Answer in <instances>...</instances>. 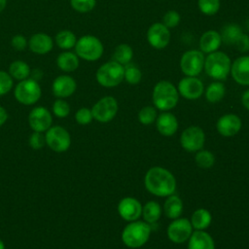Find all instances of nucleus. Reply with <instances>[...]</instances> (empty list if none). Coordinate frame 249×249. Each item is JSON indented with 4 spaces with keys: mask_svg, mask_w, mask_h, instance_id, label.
I'll list each match as a JSON object with an SVG mask.
<instances>
[{
    "mask_svg": "<svg viewBox=\"0 0 249 249\" xmlns=\"http://www.w3.org/2000/svg\"><path fill=\"white\" fill-rule=\"evenodd\" d=\"M145 187L158 196H171L176 189V180L171 172L160 166L150 168L145 175Z\"/></svg>",
    "mask_w": 249,
    "mask_h": 249,
    "instance_id": "1",
    "label": "nucleus"
},
{
    "mask_svg": "<svg viewBox=\"0 0 249 249\" xmlns=\"http://www.w3.org/2000/svg\"><path fill=\"white\" fill-rule=\"evenodd\" d=\"M152 98L158 109L168 111L177 105L179 92L172 83L163 80L158 82L154 87Z\"/></svg>",
    "mask_w": 249,
    "mask_h": 249,
    "instance_id": "2",
    "label": "nucleus"
},
{
    "mask_svg": "<svg viewBox=\"0 0 249 249\" xmlns=\"http://www.w3.org/2000/svg\"><path fill=\"white\" fill-rule=\"evenodd\" d=\"M231 61L230 56L223 52L208 53L204 59L203 69L205 73L218 81L225 80L231 72Z\"/></svg>",
    "mask_w": 249,
    "mask_h": 249,
    "instance_id": "3",
    "label": "nucleus"
},
{
    "mask_svg": "<svg viewBox=\"0 0 249 249\" xmlns=\"http://www.w3.org/2000/svg\"><path fill=\"white\" fill-rule=\"evenodd\" d=\"M151 233V227L142 221H132L125 226L122 232L123 242L129 248H139L144 245Z\"/></svg>",
    "mask_w": 249,
    "mask_h": 249,
    "instance_id": "4",
    "label": "nucleus"
},
{
    "mask_svg": "<svg viewBox=\"0 0 249 249\" xmlns=\"http://www.w3.org/2000/svg\"><path fill=\"white\" fill-rule=\"evenodd\" d=\"M75 53L79 58L87 61L99 59L104 52L102 42L93 35H84L80 37L74 47Z\"/></svg>",
    "mask_w": 249,
    "mask_h": 249,
    "instance_id": "5",
    "label": "nucleus"
},
{
    "mask_svg": "<svg viewBox=\"0 0 249 249\" xmlns=\"http://www.w3.org/2000/svg\"><path fill=\"white\" fill-rule=\"evenodd\" d=\"M97 83L104 88H114L120 85L124 77V65L115 60L102 64L95 74Z\"/></svg>",
    "mask_w": 249,
    "mask_h": 249,
    "instance_id": "6",
    "label": "nucleus"
},
{
    "mask_svg": "<svg viewBox=\"0 0 249 249\" xmlns=\"http://www.w3.org/2000/svg\"><path fill=\"white\" fill-rule=\"evenodd\" d=\"M15 98L23 105L35 104L42 95V89L38 83L31 78L19 81L14 89Z\"/></svg>",
    "mask_w": 249,
    "mask_h": 249,
    "instance_id": "7",
    "label": "nucleus"
},
{
    "mask_svg": "<svg viewBox=\"0 0 249 249\" xmlns=\"http://www.w3.org/2000/svg\"><path fill=\"white\" fill-rule=\"evenodd\" d=\"M46 144L56 153H63L70 148V133L60 125H52L45 134Z\"/></svg>",
    "mask_w": 249,
    "mask_h": 249,
    "instance_id": "8",
    "label": "nucleus"
},
{
    "mask_svg": "<svg viewBox=\"0 0 249 249\" xmlns=\"http://www.w3.org/2000/svg\"><path fill=\"white\" fill-rule=\"evenodd\" d=\"M204 54L198 50H189L185 52L180 59L182 72L189 77L197 76L204 66Z\"/></svg>",
    "mask_w": 249,
    "mask_h": 249,
    "instance_id": "9",
    "label": "nucleus"
},
{
    "mask_svg": "<svg viewBox=\"0 0 249 249\" xmlns=\"http://www.w3.org/2000/svg\"><path fill=\"white\" fill-rule=\"evenodd\" d=\"M118 112V102L113 96H104L100 98L91 108L93 119L99 123H108L112 121Z\"/></svg>",
    "mask_w": 249,
    "mask_h": 249,
    "instance_id": "10",
    "label": "nucleus"
},
{
    "mask_svg": "<svg viewBox=\"0 0 249 249\" xmlns=\"http://www.w3.org/2000/svg\"><path fill=\"white\" fill-rule=\"evenodd\" d=\"M205 135L199 126L192 125L187 127L181 134V146L188 152L199 151L204 144Z\"/></svg>",
    "mask_w": 249,
    "mask_h": 249,
    "instance_id": "11",
    "label": "nucleus"
},
{
    "mask_svg": "<svg viewBox=\"0 0 249 249\" xmlns=\"http://www.w3.org/2000/svg\"><path fill=\"white\" fill-rule=\"evenodd\" d=\"M52 123L53 116L51 112L43 106H37L29 112L28 124L33 131H47L52 126Z\"/></svg>",
    "mask_w": 249,
    "mask_h": 249,
    "instance_id": "12",
    "label": "nucleus"
},
{
    "mask_svg": "<svg viewBox=\"0 0 249 249\" xmlns=\"http://www.w3.org/2000/svg\"><path fill=\"white\" fill-rule=\"evenodd\" d=\"M193 227L187 218L175 219L167 228V236L174 243H182L188 240L192 234Z\"/></svg>",
    "mask_w": 249,
    "mask_h": 249,
    "instance_id": "13",
    "label": "nucleus"
},
{
    "mask_svg": "<svg viewBox=\"0 0 249 249\" xmlns=\"http://www.w3.org/2000/svg\"><path fill=\"white\" fill-rule=\"evenodd\" d=\"M147 40L154 49L162 50L169 44L170 32L163 23L155 22L147 31Z\"/></svg>",
    "mask_w": 249,
    "mask_h": 249,
    "instance_id": "14",
    "label": "nucleus"
},
{
    "mask_svg": "<svg viewBox=\"0 0 249 249\" xmlns=\"http://www.w3.org/2000/svg\"><path fill=\"white\" fill-rule=\"evenodd\" d=\"M177 90L186 99L194 100L201 96L204 90V87L198 78L187 76L180 80Z\"/></svg>",
    "mask_w": 249,
    "mask_h": 249,
    "instance_id": "15",
    "label": "nucleus"
},
{
    "mask_svg": "<svg viewBox=\"0 0 249 249\" xmlns=\"http://www.w3.org/2000/svg\"><path fill=\"white\" fill-rule=\"evenodd\" d=\"M77 89V83L69 75L57 76L52 84V91L57 98H66L71 96Z\"/></svg>",
    "mask_w": 249,
    "mask_h": 249,
    "instance_id": "16",
    "label": "nucleus"
},
{
    "mask_svg": "<svg viewBox=\"0 0 249 249\" xmlns=\"http://www.w3.org/2000/svg\"><path fill=\"white\" fill-rule=\"evenodd\" d=\"M118 212L125 221H135L142 214V205L134 197H124L118 204Z\"/></svg>",
    "mask_w": 249,
    "mask_h": 249,
    "instance_id": "17",
    "label": "nucleus"
},
{
    "mask_svg": "<svg viewBox=\"0 0 249 249\" xmlns=\"http://www.w3.org/2000/svg\"><path fill=\"white\" fill-rule=\"evenodd\" d=\"M231 74L237 84L249 86V55L237 57L231 63Z\"/></svg>",
    "mask_w": 249,
    "mask_h": 249,
    "instance_id": "18",
    "label": "nucleus"
},
{
    "mask_svg": "<svg viewBox=\"0 0 249 249\" xmlns=\"http://www.w3.org/2000/svg\"><path fill=\"white\" fill-rule=\"evenodd\" d=\"M216 126L222 136H233L241 128V120L234 114H226L218 120Z\"/></svg>",
    "mask_w": 249,
    "mask_h": 249,
    "instance_id": "19",
    "label": "nucleus"
},
{
    "mask_svg": "<svg viewBox=\"0 0 249 249\" xmlns=\"http://www.w3.org/2000/svg\"><path fill=\"white\" fill-rule=\"evenodd\" d=\"M53 39L43 32L33 34L28 39L29 50L37 54H46L53 50Z\"/></svg>",
    "mask_w": 249,
    "mask_h": 249,
    "instance_id": "20",
    "label": "nucleus"
},
{
    "mask_svg": "<svg viewBox=\"0 0 249 249\" xmlns=\"http://www.w3.org/2000/svg\"><path fill=\"white\" fill-rule=\"evenodd\" d=\"M222 44L221 34L216 30H208L204 32L199 39V48L203 53H211L216 52Z\"/></svg>",
    "mask_w": 249,
    "mask_h": 249,
    "instance_id": "21",
    "label": "nucleus"
},
{
    "mask_svg": "<svg viewBox=\"0 0 249 249\" xmlns=\"http://www.w3.org/2000/svg\"><path fill=\"white\" fill-rule=\"evenodd\" d=\"M158 131L163 136L173 135L178 128L176 117L171 113H162L156 119Z\"/></svg>",
    "mask_w": 249,
    "mask_h": 249,
    "instance_id": "22",
    "label": "nucleus"
},
{
    "mask_svg": "<svg viewBox=\"0 0 249 249\" xmlns=\"http://www.w3.org/2000/svg\"><path fill=\"white\" fill-rule=\"evenodd\" d=\"M188 249H215L214 240L211 235L203 231L192 232L189 238Z\"/></svg>",
    "mask_w": 249,
    "mask_h": 249,
    "instance_id": "23",
    "label": "nucleus"
},
{
    "mask_svg": "<svg viewBox=\"0 0 249 249\" xmlns=\"http://www.w3.org/2000/svg\"><path fill=\"white\" fill-rule=\"evenodd\" d=\"M79 64L80 60L78 55L70 51H64L60 53L56 57L57 67L66 73L74 72L79 67Z\"/></svg>",
    "mask_w": 249,
    "mask_h": 249,
    "instance_id": "24",
    "label": "nucleus"
},
{
    "mask_svg": "<svg viewBox=\"0 0 249 249\" xmlns=\"http://www.w3.org/2000/svg\"><path fill=\"white\" fill-rule=\"evenodd\" d=\"M8 73L11 75V77L14 80H17L19 82L30 77L31 69L25 61L18 59V60H14L10 64Z\"/></svg>",
    "mask_w": 249,
    "mask_h": 249,
    "instance_id": "25",
    "label": "nucleus"
},
{
    "mask_svg": "<svg viewBox=\"0 0 249 249\" xmlns=\"http://www.w3.org/2000/svg\"><path fill=\"white\" fill-rule=\"evenodd\" d=\"M77 40L78 39L76 35L71 30H68V29H63L58 31L54 37V42L56 46L59 49L64 51H69L73 49L76 45Z\"/></svg>",
    "mask_w": 249,
    "mask_h": 249,
    "instance_id": "26",
    "label": "nucleus"
},
{
    "mask_svg": "<svg viewBox=\"0 0 249 249\" xmlns=\"http://www.w3.org/2000/svg\"><path fill=\"white\" fill-rule=\"evenodd\" d=\"M212 220V216L210 212L204 208L196 209L191 218L192 227L195 228L196 231H202L209 227Z\"/></svg>",
    "mask_w": 249,
    "mask_h": 249,
    "instance_id": "27",
    "label": "nucleus"
},
{
    "mask_svg": "<svg viewBox=\"0 0 249 249\" xmlns=\"http://www.w3.org/2000/svg\"><path fill=\"white\" fill-rule=\"evenodd\" d=\"M163 211L166 217L177 219L183 211L182 200L177 196H170L164 202Z\"/></svg>",
    "mask_w": 249,
    "mask_h": 249,
    "instance_id": "28",
    "label": "nucleus"
},
{
    "mask_svg": "<svg viewBox=\"0 0 249 249\" xmlns=\"http://www.w3.org/2000/svg\"><path fill=\"white\" fill-rule=\"evenodd\" d=\"M242 33V29L239 25L231 23L224 26L220 34L222 37V42H225L228 45H234Z\"/></svg>",
    "mask_w": 249,
    "mask_h": 249,
    "instance_id": "29",
    "label": "nucleus"
},
{
    "mask_svg": "<svg viewBox=\"0 0 249 249\" xmlns=\"http://www.w3.org/2000/svg\"><path fill=\"white\" fill-rule=\"evenodd\" d=\"M133 56V51L131 47L127 44H120L116 47L113 57L114 60L122 65H125L129 63Z\"/></svg>",
    "mask_w": 249,
    "mask_h": 249,
    "instance_id": "30",
    "label": "nucleus"
},
{
    "mask_svg": "<svg viewBox=\"0 0 249 249\" xmlns=\"http://www.w3.org/2000/svg\"><path fill=\"white\" fill-rule=\"evenodd\" d=\"M142 215L144 220L149 224L157 222L161 215L160 204L156 201L147 202L144 207H142Z\"/></svg>",
    "mask_w": 249,
    "mask_h": 249,
    "instance_id": "31",
    "label": "nucleus"
},
{
    "mask_svg": "<svg viewBox=\"0 0 249 249\" xmlns=\"http://www.w3.org/2000/svg\"><path fill=\"white\" fill-rule=\"evenodd\" d=\"M225 92V86L221 82H213L207 87L205 91V97L209 102L216 103L224 97Z\"/></svg>",
    "mask_w": 249,
    "mask_h": 249,
    "instance_id": "32",
    "label": "nucleus"
},
{
    "mask_svg": "<svg viewBox=\"0 0 249 249\" xmlns=\"http://www.w3.org/2000/svg\"><path fill=\"white\" fill-rule=\"evenodd\" d=\"M124 80H125L128 84L136 85L141 81L142 72L136 65L129 62V63L124 65Z\"/></svg>",
    "mask_w": 249,
    "mask_h": 249,
    "instance_id": "33",
    "label": "nucleus"
},
{
    "mask_svg": "<svg viewBox=\"0 0 249 249\" xmlns=\"http://www.w3.org/2000/svg\"><path fill=\"white\" fill-rule=\"evenodd\" d=\"M197 6L203 15L213 16L219 11L221 2L220 0H198Z\"/></svg>",
    "mask_w": 249,
    "mask_h": 249,
    "instance_id": "34",
    "label": "nucleus"
},
{
    "mask_svg": "<svg viewBox=\"0 0 249 249\" xmlns=\"http://www.w3.org/2000/svg\"><path fill=\"white\" fill-rule=\"evenodd\" d=\"M196 162L201 168H210L215 162V158L211 152L202 150L196 153Z\"/></svg>",
    "mask_w": 249,
    "mask_h": 249,
    "instance_id": "35",
    "label": "nucleus"
},
{
    "mask_svg": "<svg viewBox=\"0 0 249 249\" xmlns=\"http://www.w3.org/2000/svg\"><path fill=\"white\" fill-rule=\"evenodd\" d=\"M138 119L142 124H151L157 119V111L152 106H145L139 111Z\"/></svg>",
    "mask_w": 249,
    "mask_h": 249,
    "instance_id": "36",
    "label": "nucleus"
},
{
    "mask_svg": "<svg viewBox=\"0 0 249 249\" xmlns=\"http://www.w3.org/2000/svg\"><path fill=\"white\" fill-rule=\"evenodd\" d=\"M53 113L58 118H65L70 113V105L63 98H57L52 107Z\"/></svg>",
    "mask_w": 249,
    "mask_h": 249,
    "instance_id": "37",
    "label": "nucleus"
},
{
    "mask_svg": "<svg viewBox=\"0 0 249 249\" xmlns=\"http://www.w3.org/2000/svg\"><path fill=\"white\" fill-rule=\"evenodd\" d=\"M70 5L76 12L88 13L94 9L96 0H70Z\"/></svg>",
    "mask_w": 249,
    "mask_h": 249,
    "instance_id": "38",
    "label": "nucleus"
},
{
    "mask_svg": "<svg viewBox=\"0 0 249 249\" xmlns=\"http://www.w3.org/2000/svg\"><path fill=\"white\" fill-rule=\"evenodd\" d=\"M14 86V79L11 75L4 71L0 70V96L7 94Z\"/></svg>",
    "mask_w": 249,
    "mask_h": 249,
    "instance_id": "39",
    "label": "nucleus"
},
{
    "mask_svg": "<svg viewBox=\"0 0 249 249\" xmlns=\"http://www.w3.org/2000/svg\"><path fill=\"white\" fill-rule=\"evenodd\" d=\"M181 20V17L178 12L174 10H170L166 12L162 18V23L167 27V28H173L179 24Z\"/></svg>",
    "mask_w": 249,
    "mask_h": 249,
    "instance_id": "40",
    "label": "nucleus"
},
{
    "mask_svg": "<svg viewBox=\"0 0 249 249\" xmlns=\"http://www.w3.org/2000/svg\"><path fill=\"white\" fill-rule=\"evenodd\" d=\"M93 119L91 109L83 107L75 113V120L80 124H89Z\"/></svg>",
    "mask_w": 249,
    "mask_h": 249,
    "instance_id": "41",
    "label": "nucleus"
},
{
    "mask_svg": "<svg viewBox=\"0 0 249 249\" xmlns=\"http://www.w3.org/2000/svg\"><path fill=\"white\" fill-rule=\"evenodd\" d=\"M28 143L29 146L35 150L41 149L45 146L46 144V138L45 135L43 134V132H37V131H33V133L29 136L28 139Z\"/></svg>",
    "mask_w": 249,
    "mask_h": 249,
    "instance_id": "42",
    "label": "nucleus"
},
{
    "mask_svg": "<svg viewBox=\"0 0 249 249\" xmlns=\"http://www.w3.org/2000/svg\"><path fill=\"white\" fill-rule=\"evenodd\" d=\"M11 45L14 50L20 52V51L25 50L26 47H28V40L23 35L17 34L15 36H13V38L11 40Z\"/></svg>",
    "mask_w": 249,
    "mask_h": 249,
    "instance_id": "43",
    "label": "nucleus"
},
{
    "mask_svg": "<svg viewBox=\"0 0 249 249\" xmlns=\"http://www.w3.org/2000/svg\"><path fill=\"white\" fill-rule=\"evenodd\" d=\"M236 49L242 53L249 51V36L245 33H242L236 43L234 44Z\"/></svg>",
    "mask_w": 249,
    "mask_h": 249,
    "instance_id": "44",
    "label": "nucleus"
},
{
    "mask_svg": "<svg viewBox=\"0 0 249 249\" xmlns=\"http://www.w3.org/2000/svg\"><path fill=\"white\" fill-rule=\"evenodd\" d=\"M42 77H43L42 70H40V69H33V70H31L29 78H31V79H33L35 81H38V80L42 79Z\"/></svg>",
    "mask_w": 249,
    "mask_h": 249,
    "instance_id": "45",
    "label": "nucleus"
},
{
    "mask_svg": "<svg viewBox=\"0 0 249 249\" xmlns=\"http://www.w3.org/2000/svg\"><path fill=\"white\" fill-rule=\"evenodd\" d=\"M7 120H8V112L4 107L0 106V126L3 125Z\"/></svg>",
    "mask_w": 249,
    "mask_h": 249,
    "instance_id": "46",
    "label": "nucleus"
},
{
    "mask_svg": "<svg viewBox=\"0 0 249 249\" xmlns=\"http://www.w3.org/2000/svg\"><path fill=\"white\" fill-rule=\"evenodd\" d=\"M241 102H242V105L249 110V89L243 92L241 96Z\"/></svg>",
    "mask_w": 249,
    "mask_h": 249,
    "instance_id": "47",
    "label": "nucleus"
},
{
    "mask_svg": "<svg viewBox=\"0 0 249 249\" xmlns=\"http://www.w3.org/2000/svg\"><path fill=\"white\" fill-rule=\"evenodd\" d=\"M6 6H7V0H0V13L4 11Z\"/></svg>",
    "mask_w": 249,
    "mask_h": 249,
    "instance_id": "48",
    "label": "nucleus"
},
{
    "mask_svg": "<svg viewBox=\"0 0 249 249\" xmlns=\"http://www.w3.org/2000/svg\"><path fill=\"white\" fill-rule=\"evenodd\" d=\"M0 249H5V244L1 239H0Z\"/></svg>",
    "mask_w": 249,
    "mask_h": 249,
    "instance_id": "49",
    "label": "nucleus"
},
{
    "mask_svg": "<svg viewBox=\"0 0 249 249\" xmlns=\"http://www.w3.org/2000/svg\"><path fill=\"white\" fill-rule=\"evenodd\" d=\"M247 28H248V30H249V18H248V20H247Z\"/></svg>",
    "mask_w": 249,
    "mask_h": 249,
    "instance_id": "50",
    "label": "nucleus"
}]
</instances>
